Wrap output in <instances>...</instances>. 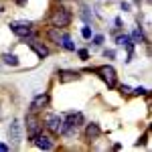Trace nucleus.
Masks as SVG:
<instances>
[{
    "label": "nucleus",
    "mask_w": 152,
    "mask_h": 152,
    "mask_svg": "<svg viewBox=\"0 0 152 152\" xmlns=\"http://www.w3.org/2000/svg\"><path fill=\"white\" fill-rule=\"evenodd\" d=\"M31 49H33L37 55H39V59H45L49 55V49L45 47V45H41V43H37V41H33V43H31Z\"/></svg>",
    "instance_id": "obj_11"
},
{
    "label": "nucleus",
    "mask_w": 152,
    "mask_h": 152,
    "mask_svg": "<svg viewBox=\"0 0 152 152\" xmlns=\"http://www.w3.org/2000/svg\"><path fill=\"white\" fill-rule=\"evenodd\" d=\"M102 43H104V37H102V35L94 37V45H95V47H99V45H102Z\"/></svg>",
    "instance_id": "obj_18"
},
{
    "label": "nucleus",
    "mask_w": 152,
    "mask_h": 152,
    "mask_svg": "<svg viewBox=\"0 0 152 152\" xmlns=\"http://www.w3.org/2000/svg\"><path fill=\"white\" fill-rule=\"evenodd\" d=\"M97 136H99V126L94 124V122L87 124V128H85V138H87V140H95Z\"/></svg>",
    "instance_id": "obj_10"
},
{
    "label": "nucleus",
    "mask_w": 152,
    "mask_h": 152,
    "mask_svg": "<svg viewBox=\"0 0 152 152\" xmlns=\"http://www.w3.org/2000/svg\"><path fill=\"white\" fill-rule=\"evenodd\" d=\"M8 26H10L12 33L16 37H20V39H26V37L33 35V24L28 23V20H14V23H10Z\"/></svg>",
    "instance_id": "obj_2"
},
{
    "label": "nucleus",
    "mask_w": 152,
    "mask_h": 152,
    "mask_svg": "<svg viewBox=\"0 0 152 152\" xmlns=\"http://www.w3.org/2000/svg\"><path fill=\"white\" fill-rule=\"evenodd\" d=\"M59 45L63 49H67V51H75V43L71 41L69 35H61V41H59Z\"/></svg>",
    "instance_id": "obj_12"
},
{
    "label": "nucleus",
    "mask_w": 152,
    "mask_h": 152,
    "mask_svg": "<svg viewBox=\"0 0 152 152\" xmlns=\"http://www.w3.org/2000/svg\"><path fill=\"white\" fill-rule=\"evenodd\" d=\"M2 61H4L6 65H12V67H16V65H18V59H16V55H10V53H6V55L2 57Z\"/></svg>",
    "instance_id": "obj_13"
},
{
    "label": "nucleus",
    "mask_w": 152,
    "mask_h": 152,
    "mask_svg": "<svg viewBox=\"0 0 152 152\" xmlns=\"http://www.w3.org/2000/svg\"><path fill=\"white\" fill-rule=\"evenodd\" d=\"M47 105H49V95L47 94H39L35 99L31 102V112L37 114V112H41V110H45Z\"/></svg>",
    "instance_id": "obj_6"
},
{
    "label": "nucleus",
    "mask_w": 152,
    "mask_h": 152,
    "mask_svg": "<svg viewBox=\"0 0 152 152\" xmlns=\"http://www.w3.org/2000/svg\"><path fill=\"white\" fill-rule=\"evenodd\" d=\"M71 23V12L65 6H57L55 10L51 12V24L57 26V28H65Z\"/></svg>",
    "instance_id": "obj_1"
},
{
    "label": "nucleus",
    "mask_w": 152,
    "mask_h": 152,
    "mask_svg": "<svg viewBox=\"0 0 152 152\" xmlns=\"http://www.w3.org/2000/svg\"><path fill=\"white\" fill-rule=\"evenodd\" d=\"M114 55H116V53H114V51H105V57H110V59H114Z\"/></svg>",
    "instance_id": "obj_20"
},
{
    "label": "nucleus",
    "mask_w": 152,
    "mask_h": 152,
    "mask_svg": "<svg viewBox=\"0 0 152 152\" xmlns=\"http://www.w3.org/2000/svg\"><path fill=\"white\" fill-rule=\"evenodd\" d=\"M41 132H43V124H41V122H39V118L31 112V114L26 116V134H28V138L33 140L35 136L41 134Z\"/></svg>",
    "instance_id": "obj_3"
},
{
    "label": "nucleus",
    "mask_w": 152,
    "mask_h": 152,
    "mask_svg": "<svg viewBox=\"0 0 152 152\" xmlns=\"http://www.w3.org/2000/svg\"><path fill=\"white\" fill-rule=\"evenodd\" d=\"M8 150V146H6V144H2V142H0V152H6Z\"/></svg>",
    "instance_id": "obj_21"
},
{
    "label": "nucleus",
    "mask_w": 152,
    "mask_h": 152,
    "mask_svg": "<svg viewBox=\"0 0 152 152\" xmlns=\"http://www.w3.org/2000/svg\"><path fill=\"white\" fill-rule=\"evenodd\" d=\"M130 91H132V89H130L128 85H120V94H122V95H128Z\"/></svg>",
    "instance_id": "obj_19"
},
{
    "label": "nucleus",
    "mask_w": 152,
    "mask_h": 152,
    "mask_svg": "<svg viewBox=\"0 0 152 152\" xmlns=\"http://www.w3.org/2000/svg\"><path fill=\"white\" fill-rule=\"evenodd\" d=\"M130 39H132V43H142V41H144V37H142V31H140V28H136V31L132 33V37H130Z\"/></svg>",
    "instance_id": "obj_14"
},
{
    "label": "nucleus",
    "mask_w": 152,
    "mask_h": 152,
    "mask_svg": "<svg viewBox=\"0 0 152 152\" xmlns=\"http://www.w3.org/2000/svg\"><path fill=\"white\" fill-rule=\"evenodd\" d=\"M95 73L107 83V87H114L116 85V69L112 67V65H104V67H97Z\"/></svg>",
    "instance_id": "obj_4"
},
{
    "label": "nucleus",
    "mask_w": 152,
    "mask_h": 152,
    "mask_svg": "<svg viewBox=\"0 0 152 152\" xmlns=\"http://www.w3.org/2000/svg\"><path fill=\"white\" fill-rule=\"evenodd\" d=\"M33 142H35L39 148H43V150H51V148H53V142H51V138H49V136H43V134L35 136V138H33Z\"/></svg>",
    "instance_id": "obj_9"
},
{
    "label": "nucleus",
    "mask_w": 152,
    "mask_h": 152,
    "mask_svg": "<svg viewBox=\"0 0 152 152\" xmlns=\"http://www.w3.org/2000/svg\"><path fill=\"white\" fill-rule=\"evenodd\" d=\"M8 136H10V140L14 142V144L20 142V138H23V126H20L18 120H12L10 128H8Z\"/></svg>",
    "instance_id": "obj_7"
},
{
    "label": "nucleus",
    "mask_w": 152,
    "mask_h": 152,
    "mask_svg": "<svg viewBox=\"0 0 152 152\" xmlns=\"http://www.w3.org/2000/svg\"><path fill=\"white\" fill-rule=\"evenodd\" d=\"M130 94H134V95H146V89L144 87H136L134 91H130Z\"/></svg>",
    "instance_id": "obj_17"
},
{
    "label": "nucleus",
    "mask_w": 152,
    "mask_h": 152,
    "mask_svg": "<svg viewBox=\"0 0 152 152\" xmlns=\"http://www.w3.org/2000/svg\"><path fill=\"white\" fill-rule=\"evenodd\" d=\"M14 2H16V4H20V6H23V4H26V0H14Z\"/></svg>",
    "instance_id": "obj_22"
},
{
    "label": "nucleus",
    "mask_w": 152,
    "mask_h": 152,
    "mask_svg": "<svg viewBox=\"0 0 152 152\" xmlns=\"http://www.w3.org/2000/svg\"><path fill=\"white\" fill-rule=\"evenodd\" d=\"M79 79V73L73 69H65V71H59V81L61 83H71V81H77Z\"/></svg>",
    "instance_id": "obj_8"
},
{
    "label": "nucleus",
    "mask_w": 152,
    "mask_h": 152,
    "mask_svg": "<svg viewBox=\"0 0 152 152\" xmlns=\"http://www.w3.org/2000/svg\"><path fill=\"white\" fill-rule=\"evenodd\" d=\"M45 126H47L51 132L61 134V128H63V118L57 116V114H49V116L45 118Z\"/></svg>",
    "instance_id": "obj_5"
},
{
    "label": "nucleus",
    "mask_w": 152,
    "mask_h": 152,
    "mask_svg": "<svg viewBox=\"0 0 152 152\" xmlns=\"http://www.w3.org/2000/svg\"><path fill=\"white\" fill-rule=\"evenodd\" d=\"M81 35H83V39H91V28H89V26H83Z\"/></svg>",
    "instance_id": "obj_16"
},
{
    "label": "nucleus",
    "mask_w": 152,
    "mask_h": 152,
    "mask_svg": "<svg viewBox=\"0 0 152 152\" xmlns=\"http://www.w3.org/2000/svg\"><path fill=\"white\" fill-rule=\"evenodd\" d=\"M77 55H79L81 61H87V59H89V53H87L85 49H79V51H77Z\"/></svg>",
    "instance_id": "obj_15"
}]
</instances>
